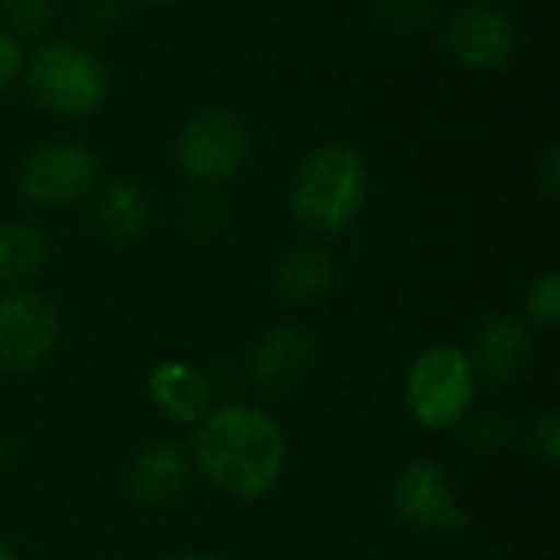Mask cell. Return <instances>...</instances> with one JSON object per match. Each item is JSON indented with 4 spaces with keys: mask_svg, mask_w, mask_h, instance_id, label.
<instances>
[{
    "mask_svg": "<svg viewBox=\"0 0 560 560\" xmlns=\"http://www.w3.org/2000/svg\"><path fill=\"white\" fill-rule=\"evenodd\" d=\"M525 312L535 325L541 328H555L560 322V276L558 272H548L541 276L528 295H525Z\"/></svg>",
    "mask_w": 560,
    "mask_h": 560,
    "instance_id": "ac0fdd59",
    "label": "cell"
},
{
    "mask_svg": "<svg viewBox=\"0 0 560 560\" xmlns=\"http://www.w3.org/2000/svg\"><path fill=\"white\" fill-rule=\"evenodd\" d=\"M249 151V131L230 108H207L194 115L177 138V161L197 184H220L240 171Z\"/></svg>",
    "mask_w": 560,
    "mask_h": 560,
    "instance_id": "5b68a950",
    "label": "cell"
},
{
    "mask_svg": "<svg viewBox=\"0 0 560 560\" xmlns=\"http://www.w3.org/2000/svg\"><path fill=\"white\" fill-rule=\"evenodd\" d=\"M56 335L59 322L43 295L16 289L0 299V368L33 371L49 358Z\"/></svg>",
    "mask_w": 560,
    "mask_h": 560,
    "instance_id": "ba28073f",
    "label": "cell"
},
{
    "mask_svg": "<svg viewBox=\"0 0 560 560\" xmlns=\"http://www.w3.org/2000/svg\"><path fill=\"white\" fill-rule=\"evenodd\" d=\"M194 459L200 472L233 499H262L285 469V436L259 407L230 404L197 423Z\"/></svg>",
    "mask_w": 560,
    "mask_h": 560,
    "instance_id": "6da1fadb",
    "label": "cell"
},
{
    "mask_svg": "<svg viewBox=\"0 0 560 560\" xmlns=\"http://www.w3.org/2000/svg\"><path fill=\"white\" fill-rule=\"evenodd\" d=\"M187 472H190V459L180 446L151 443L131 466V495L148 509L167 505L187 486Z\"/></svg>",
    "mask_w": 560,
    "mask_h": 560,
    "instance_id": "4fadbf2b",
    "label": "cell"
},
{
    "mask_svg": "<svg viewBox=\"0 0 560 560\" xmlns=\"http://www.w3.org/2000/svg\"><path fill=\"white\" fill-rule=\"evenodd\" d=\"M558 144L548 151V164H545V184H548V197H558Z\"/></svg>",
    "mask_w": 560,
    "mask_h": 560,
    "instance_id": "7402d4cb",
    "label": "cell"
},
{
    "mask_svg": "<svg viewBox=\"0 0 560 560\" xmlns=\"http://www.w3.org/2000/svg\"><path fill=\"white\" fill-rule=\"evenodd\" d=\"M23 69L33 98L56 115H92L112 89L105 62L79 43H46Z\"/></svg>",
    "mask_w": 560,
    "mask_h": 560,
    "instance_id": "3957f363",
    "label": "cell"
},
{
    "mask_svg": "<svg viewBox=\"0 0 560 560\" xmlns=\"http://www.w3.org/2000/svg\"><path fill=\"white\" fill-rule=\"evenodd\" d=\"M476 400V371L456 345L427 348L407 374V407L430 430L456 427Z\"/></svg>",
    "mask_w": 560,
    "mask_h": 560,
    "instance_id": "277c9868",
    "label": "cell"
},
{
    "mask_svg": "<svg viewBox=\"0 0 560 560\" xmlns=\"http://www.w3.org/2000/svg\"><path fill=\"white\" fill-rule=\"evenodd\" d=\"M335 285L331 259L315 246H295L276 269V289L289 302H315Z\"/></svg>",
    "mask_w": 560,
    "mask_h": 560,
    "instance_id": "5bb4252c",
    "label": "cell"
},
{
    "mask_svg": "<svg viewBox=\"0 0 560 560\" xmlns=\"http://www.w3.org/2000/svg\"><path fill=\"white\" fill-rule=\"evenodd\" d=\"M46 262V240L23 223H0V282H26Z\"/></svg>",
    "mask_w": 560,
    "mask_h": 560,
    "instance_id": "2e32d148",
    "label": "cell"
},
{
    "mask_svg": "<svg viewBox=\"0 0 560 560\" xmlns=\"http://www.w3.org/2000/svg\"><path fill=\"white\" fill-rule=\"evenodd\" d=\"M98 226L115 243L138 240L144 233V226H148V197H144V190L128 177L112 180L98 197Z\"/></svg>",
    "mask_w": 560,
    "mask_h": 560,
    "instance_id": "9a60e30c",
    "label": "cell"
},
{
    "mask_svg": "<svg viewBox=\"0 0 560 560\" xmlns=\"http://www.w3.org/2000/svg\"><path fill=\"white\" fill-rule=\"evenodd\" d=\"M0 456H3V446H0Z\"/></svg>",
    "mask_w": 560,
    "mask_h": 560,
    "instance_id": "484cf974",
    "label": "cell"
},
{
    "mask_svg": "<svg viewBox=\"0 0 560 560\" xmlns=\"http://www.w3.org/2000/svg\"><path fill=\"white\" fill-rule=\"evenodd\" d=\"M98 180V161L82 141H49L23 158L20 190L39 207H69Z\"/></svg>",
    "mask_w": 560,
    "mask_h": 560,
    "instance_id": "8992f818",
    "label": "cell"
},
{
    "mask_svg": "<svg viewBox=\"0 0 560 560\" xmlns=\"http://www.w3.org/2000/svg\"><path fill=\"white\" fill-rule=\"evenodd\" d=\"M0 13L10 23L7 33L20 36H39L49 26L52 3L49 0H0Z\"/></svg>",
    "mask_w": 560,
    "mask_h": 560,
    "instance_id": "e0dca14e",
    "label": "cell"
},
{
    "mask_svg": "<svg viewBox=\"0 0 560 560\" xmlns=\"http://www.w3.org/2000/svg\"><path fill=\"white\" fill-rule=\"evenodd\" d=\"M469 443L479 453H499L512 443V423L502 417H482L472 430H469Z\"/></svg>",
    "mask_w": 560,
    "mask_h": 560,
    "instance_id": "d6986e66",
    "label": "cell"
},
{
    "mask_svg": "<svg viewBox=\"0 0 560 560\" xmlns=\"http://www.w3.org/2000/svg\"><path fill=\"white\" fill-rule=\"evenodd\" d=\"M312 361V341L299 325L269 328L249 358V374L262 390H285L299 384Z\"/></svg>",
    "mask_w": 560,
    "mask_h": 560,
    "instance_id": "8fae6325",
    "label": "cell"
},
{
    "mask_svg": "<svg viewBox=\"0 0 560 560\" xmlns=\"http://www.w3.org/2000/svg\"><path fill=\"white\" fill-rule=\"evenodd\" d=\"M368 167L348 144L315 148L292 180V213L302 226L322 236L345 233L364 210Z\"/></svg>",
    "mask_w": 560,
    "mask_h": 560,
    "instance_id": "7a4b0ae2",
    "label": "cell"
},
{
    "mask_svg": "<svg viewBox=\"0 0 560 560\" xmlns=\"http://www.w3.org/2000/svg\"><path fill=\"white\" fill-rule=\"evenodd\" d=\"M532 450H535V456L541 459V463H548V466H555L560 456V417L555 410H548L538 423H535V430H532Z\"/></svg>",
    "mask_w": 560,
    "mask_h": 560,
    "instance_id": "ffe728a7",
    "label": "cell"
},
{
    "mask_svg": "<svg viewBox=\"0 0 560 560\" xmlns=\"http://www.w3.org/2000/svg\"><path fill=\"white\" fill-rule=\"evenodd\" d=\"M394 509L397 515L423 532H450L459 535L469 518L466 509L450 482V476L430 463V459H413L394 486Z\"/></svg>",
    "mask_w": 560,
    "mask_h": 560,
    "instance_id": "52a82bcc",
    "label": "cell"
},
{
    "mask_svg": "<svg viewBox=\"0 0 560 560\" xmlns=\"http://www.w3.org/2000/svg\"><path fill=\"white\" fill-rule=\"evenodd\" d=\"M171 560H223L220 555H210V551H187V555H177Z\"/></svg>",
    "mask_w": 560,
    "mask_h": 560,
    "instance_id": "603a6c76",
    "label": "cell"
},
{
    "mask_svg": "<svg viewBox=\"0 0 560 560\" xmlns=\"http://www.w3.org/2000/svg\"><path fill=\"white\" fill-rule=\"evenodd\" d=\"M144 3H177V0H144Z\"/></svg>",
    "mask_w": 560,
    "mask_h": 560,
    "instance_id": "d4e9b609",
    "label": "cell"
},
{
    "mask_svg": "<svg viewBox=\"0 0 560 560\" xmlns=\"http://www.w3.org/2000/svg\"><path fill=\"white\" fill-rule=\"evenodd\" d=\"M26 66V56H23V46L13 33L0 30V89H7Z\"/></svg>",
    "mask_w": 560,
    "mask_h": 560,
    "instance_id": "44dd1931",
    "label": "cell"
},
{
    "mask_svg": "<svg viewBox=\"0 0 560 560\" xmlns=\"http://www.w3.org/2000/svg\"><path fill=\"white\" fill-rule=\"evenodd\" d=\"M0 560H13V555H10V548H3V545H0Z\"/></svg>",
    "mask_w": 560,
    "mask_h": 560,
    "instance_id": "cb8c5ba5",
    "label": "cell"
},
{
    "mask_svg": "<svg viewBox=\"0 0 560 560\" xmlns=\"http://www.w3.org/2000/svg\"><path fill=\"white\" fill-rule=\"evenodd\" d=\"M518 33L509 13L489 3L463 7L446 26V49L456 62L476 72H489L505 66L515 56Z\"/></svg>",
    "mask_w": 560,
    "mask_h": 560,
    "instance_id": "9c48e42d",
    "label": "cell"
},
{
    "mask_svg": "<svg viewBox=\"0 0 560 560\" xmlns=\"http://www.w3.org/2000/svg\"><path fill=\"white\" fill-rule=\"evenodd\" d=\"M151 400L158 410L177 423H200L203 413L210 410V384L207 377L184 364V361H164L151 371L148 381Z\"/></svg>",
    "mask_w": 560,
    "mask_h": 560,
    "instance_id": "7c38bea8",
    "label": "cell"
},
{
    "mask_svg": "<svg viewBox=\"0 0 560 560\" xmlns=\"http://www.w3.org/2000/svg\"><path fill=\"white\" fill-rule=\"evenodd\" d=\"M469 361H472L476 377L482 374L489 384L509 387L532 364V331L518 318H509V315L489 318L476 338V358Z\"/></svg>",
    "mask_w": 560,
    "mask_h": 560,
    "instance_id": "30bf717a",
    "label": "cell"
}]
</instances>
